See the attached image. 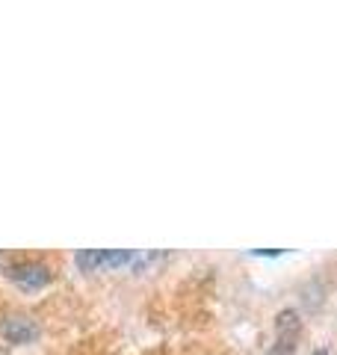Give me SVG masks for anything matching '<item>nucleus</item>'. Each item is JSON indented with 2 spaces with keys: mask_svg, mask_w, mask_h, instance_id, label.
<instances>
[{
  "mask_svg": "<svg viewBox=\"0 0 337 355\" xmlns=\"http://www.w3.org/2000/svg\"><path fill=\"white\" fill-rule=\"evenodd\" d=\"M0 338H6L9 343H30L33 338H39V326L33 317L6 314L0 317Z\"/></svg>",
  "mask_w": 337,
  "mask_h": 355,
  "instance_id": "nucleus-4",
  "label": "nucleus"
},
{
  "mask_svg": "<svg viewBox=\"0 0 337 355\" xmlns=\"http://www.w3.org/2000/svg\"><path fill=\"white\" fill-rule=\"evenodd\" d=\"M74 261L86 272L121 270V266H133V261H137V252H133V249H80Z\"/></svg>",
  "mask_w": 337,
  "mask_h": 355,
  "instance_id": "nucleus-1",
  "label": "nucleus"
},
{
  "mask_svg": "<svg viewBox=\"0 0 337 355\" xmlns=\"http://www.w3.org/2000/svg\"><path fill=\"white\" fill-rule=\"evenodd\" d=\"M302 338V317L296 308H284L275 314V343L269 355H293Z\"/></svg>",
  "mask_w": 337,
  "mask_h": 355,
  "instance_id": "nucleus-2",
  "label": "nucleus"
},
{
  "mask_svg": "<svg viewBox=\"0 0 337 355\" xmlns=\"http://www.w3.org/2000/svg\"><path fill=\"white\" fill-rule=\"evenodd\" d=\"M3 272H6V279H12L15 284L24 287V291H39V287L51 284V279H53L48 266L39 261H15V263H9Z\"/></svg>",
  "mask_w": 337,
  "mask_h": 355,
  "instance_id": "nucleus-3",
  "label": "nucleus"
},
{
  "mask_svg": "<svg viewBox=\"0 0 337 355\" xmlns=\"http://www.w3.org/2000/svg\"><path fill=\"white\" fill-rule=\"evenodd\" d=\"M254 258H278V254H287V249H252Z\"/></svg>",
  "mask_w": 337,
  "mask_h": 355,
  "instance_id": "nucleus-5",
  "label": "nucleus"
},
{
  "mask_svg": "<svg viewBox=\"0 0 337 355\" xmlns=\"http://www.w3.org/2000/svg\"><path fill=\"white\" fill-rule=\"evenodd\" d=\"M311 355H331V352H329V349H325V347H320V349H313Z\"/></svg>",
  "mask_w": 337,
  "mask_h": 355,
  "instance_id": "nucleus-6",
  "label": "nucleus"
}]
</instances>
